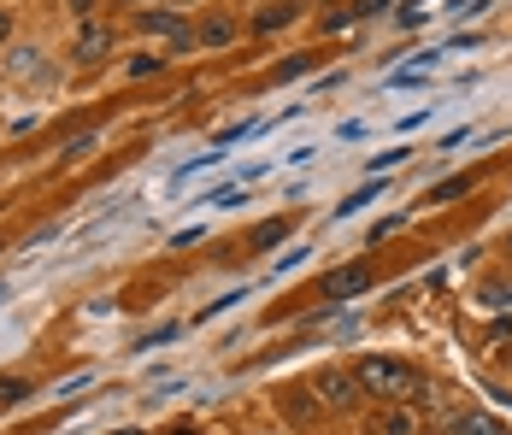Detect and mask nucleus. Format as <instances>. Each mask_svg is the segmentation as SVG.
Returning a JSON list of instances; mask_svg holds the SVG:
<instances>
[{
  "instance_id": "obj_1",
  "label": "nucleus",
  "mask_w": 512,
  "mask_h": 435,
  "mask_svg": "<svg viewBox=\"0 0 512 435\" xmlns=\"http://www.w3.org/2000/svg\"><path fill=\"white\" fill-rule=\"evenodd\" d=\"M354 383H359V394H371V400H389V406H407L412 394H424L418 365L395 359V353H365V359L354 365Z\"/></svg>"
},
{
  "instance_id": "obj_2",
  "label": "nucleus",
  "mask_w": 512,
  "mask_h": 435,
  "mask_svg": "<svg viewBox=\"0 0 512 435\" xmlns=\"http://www.w3.org/2000/svg\"><path fill=\"white\" fill-rule=\"evenodd\" d=\"M136 30L142 36H165L171 48H195V30H189V18L183 12H165V6H148V12H136Z\"/></svg>"
},
{
  "instance_id": "obj_3",
  "label": "nucleus",
  "mask_w": 512,
  "mask_h": 435,
  "mask_svg": "<svg viewBox=\"0 0 512 435\" xmlns=\"http://www.w3.org/2000/svg\"><path fill=\"white\" fill-rule=\"evenodd\" d=\"M371 283H377L371 259H354V265H336V271L318 283V294H324V300H354V294H371Z\"/></svg>"
},
{
  "instance_id": "obj_4",
  "label": "nucleus",
  "mask_w": 512,
  "mask_h": 435,
  "mask_svg": "<svg viewBox=\"0 0 512 435\" xmlns=\"http://www.w3.org/2000/svg\"><path fill=\"white\" fill-rule=\"evenodd\" d=\"M106 53H112V30H106L101 18H83L77 24V42H71V59L77 65H101Z\"/></svg>"
},
{
  "instance_id": "obj_5",
  "label": "nucleus",
  "mask_w": 512,
  "mask_h": 435,
  "mask_svg": "<svg viewBox=\"0 0 512 435\" xmlns=\"http://www.w3.org/2000/svg\"><path fill=\"white\" fill-rule=\"evenodd\" d=\"M318 400H324V406H336V412H348V406L359 400L354 371H324V377H318Z\"/></svg>"
},
{
  "instance_id": "obj_6",
  "label": "nucleus",
  "mask_w": 512,
  "mask_h": 435,
  "mask_svg": "<svg viewBox=\"0 0 512 435\" xmlns=\"http://www.w3.org/2000/svg\"><path fill=\"white\" fill-rule=\"evenodd\" d=\"M236 36H242V24H236L230 12H206L201 30H195V42H201V48H230Z\"/></svg>"
},
{
  "instance_id": "obj_7",
  "label": "nucleus",
  "mask_w": 512,
  "mask_h": 435,
  "mask_svg": "<svg viewBox=\"0 0 512 435\" xmlns=\"http://www.w3.org/2000/svg\"><path fill=\"white\" fill-rule=\"evenodd\" d=\"M295 12H301L295 0H271V6H259V12H254V24H248V30H254V36H271V30H289V24H295Z\"/></svg>"
},
{
  "instance_id": "obj_8",
  "label": "nucleus",
  "mask_w": 512,
  "mask_h": 435,
  "mask_svg": "<svg viewBox=\"0 0 512 435\" xmlns=\"http://www.w3.org/2000/svg\"><path fill=\"white\" fill-rule=\"evenodd\" d=\"M289 236V218H265V224H254V236H248V247L254 253H271V247Z\"/></svg>"
},
{
  "instance_id": "obj_9",
  "label": "nucleus",
  "mask_w": 512,
  "mask_h": 435,
  "mask_svg": "<svg viewBox=\"0 0 512 435\" xmlns=\"http://www.w3.org/2000/svg\"><path fill=\"white\" fill-rule=\"evenodd\" d=\"M448 435H507V430H501L489 412H465V418H454V430Z\"/></svg>"
},
{
  "instance_id": "obj_10",
  "label": "nucleus",
  "mask_w": 512,
  "mask_h": 435,
  "mask_svg": "<svg viewBox=\"0 0 512 435\" xmlns=\"http://www.w3.org/2000/svg\"><path fill=\"white\" fill-rule=\"evenodd\" d=\"M377 435H418V418H412L407 406H395V412L377 418Z\"/></svg>"
},
{
  "instance_id": "obj_11",
  "label": "nucleus",
  "mask_w": 512,
  "mask_h": 435,
  "mask_svg": "<svg viewBox=\"0 0 512 435\" xmlns=\"http://www.w3.org/2000/svg\"><path fill=\"white\" fill-rule=\"evenodd\" d=\"M471 183H477L471 171H465V177H448V183H436V189H430V200H436V206H448V200H460V194H471Z\"/></svg>"
},
{
  "instance_id": "obj_12",
  "label": "nucleus",
  "mask_w": 512,
  "mask_h": 435,
  "mask_svg": "<svg viewBox=\"0 0 512 435\" xmlns=\"http://www.w3.org/2000/svg\"><path fill=\"white\" fill-rule=\"evenodd\" d=\"M124 71H130V83H136V77H159V71H165V59H159V53H136Z\"/></svg>"
},
{
  "instance_id": "obj_13",
  "label": "nucleus",
  "mask_w": 512,
  "mask_h": 435,
  "mask_svg": "<svg viewBox=\"0 0 512 435\" xmlns=\"http://www.w3.org/2000/svg\"><path fill=\"white\" fill-rule=\"evenodd\" d=\"M30 394V377H0V406H18Z\"/></svg>"
},
{
  "instance_id": "obj_14",
  "label": "nucleus",
  "mask_w": 512,
  "mask_h": 435,
  "mask_svg": "<svg viewBox=\"0 0 512 435\" xmlns=\"http://www.w3.org/2000/svg\"><path fill=\"white\" fill-rule=\"evenodd\" d=\"M383 6H389V0H354V6H348V18H371V12H383Z\"/></svg>"
},
{
  "instance_id": "obj_15",
  "label": "nucleus",
  "mask_w": 512,
  "mask_h": 435,
  "mask_svg": "<svg viewBox=\"0 0 512 435\" xmlns=\"http://www.w3.org/2000/svg\"><path fill=\"white\" fill-rule=\"evenodd\" d=\"M65 6H71V12H77V24H83V18H95V6H101V0H65Z\"/></svg>"
},
{
  "instance_id": "obj_16",
  "label": "nucleus",
  "mask_w": 512,
  "mask_h": 435,
  "mask_svg": "<svg viewBox=\"0 0 512 435\" xmlns=\"http://www.w3.org/2000/svg\"><path fill=\"white\" fill-rule=\"evenodd\" d=\"M6 36H12V12L0 6V42H6Z\"/></svg>"
},
{
  "instance_id": "obj_17",
  "label": "nucleus",
  "mask_w": 512,
  "mask_h": 435,
  "mask_svg": "<svg viewBox=\"0 0 512 435\" xmlns=\"http://www.w3.org/2000/svg\"><path fill=\"white\" fill-rule=\"evenodd\" d=\"M112 435H142V430H112Z\"/></svg>"
},
{
  "instance_id": "obj_18",
  "label": "nucleus",
  "mask_w": 512,
  "mask_h": 435,
  "mask_svg": "<svg viewBox=\"0 0 512 435\" xmlns=\"http://www.w3.org/2000/svg\"><path fill=\"white\" fill-rule=\"evenodd\" d=\"M248 435H271V430H248Z\"/></svg>"
},
{
  "instance_id": "obj_19",
  "label": "nucleus",
  "mask_w": 512,
  "mask_h": 435,
  "mask_svg": "<svg viewBox=\"0 0 512 435\" xmlns=\"http://www.w3.org/2000/svg\"><path fill=\"white\" fill-rule=\"evenodd\" d=\"M177 435H195V430H177Z\"/></svg>"
},
{
  "instance_id": "obj_20",
  "label": "nucleus",
  "mask_w": 512,
  "mask_h": 435,
  "mask_svg": "<svg viewBox=\"0 0 512 435\" xmlns=\"http://www.w3.org/2000/svg\"><path fill=\"white\" fill-rule=\"evenodd\" d=\"M124 6H136V0H124Z\"/></svg>"
},
{
  "instance_id": "obj_21",
  "label": "nucleus",
  "mask_w": 512,
  "mask_h": 435,
  "mask_svg": "<svg viewBox=\"0 0 512 435\" xmlns=\"http://www.w3.org/2000/svg\"><path fill=\"white\" fill-rule=\"evenodd\" d=\"M0 294H6V289H0Z\"/></svg>"
}]
</instances>
